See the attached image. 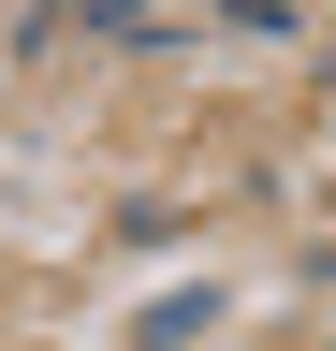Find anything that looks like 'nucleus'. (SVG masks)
Wrapping results in <instances>:
<instances>
[{"label":"nucleus","instance_id":"1","mask_svg":"<svg viewBox=\"0 0 336 351\" xmlns=\"http://www.w3.org/2000/svg\"><path fill=\"white\" fill-rule=\"evenodd\" d=\"M59 29H146V0H59Z\"/></svg>","mask_w":336,"mask_h":351}]
</instances>
